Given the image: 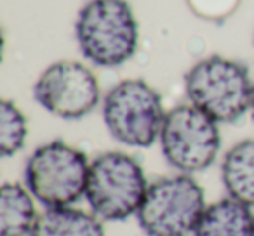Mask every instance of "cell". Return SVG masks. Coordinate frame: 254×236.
I'll list each match as a JSON object with an SVG mask.
<instances>
[{
	"label": "cell",
	"mask_w": 254,
	"mask_h": 236,
	"mask_svg": "<svg viewBox=\"0 0 254 236\" xmlns=\"http://www.w3.org/2000/svg\"><path fill=\"white\" fill-rule=\"evenodd\" d=\"M75 37L89 63L117 68L138 50L139 26L126 0H89L77 14Z\"/></svg>",
	"instance_id": "cell-1"
},
{
	"label": "cell",
	"mask_w": 254,
	"mask_h": 236,
	"mask_svg": "<svg viewBox=\"0 0 254 236\" xmlns=\"http://www.w3.org/2000/svg\"><path fill=\"white\" fill-rule=\"evenodd\" d=\"M185 92L195 108L218 124H233L251 109L254 84L239 61L211 56L195 63L185 75Z\"/></svg>",
	"instance_id": "cell-2"
},
{
	"label": "cell",
	"mask_w": 254,
	"mask_h": 236,
	"mask_svg": "<svg viewBox=\"0 0 254 236\" xmlns=\"http://www.w3.org/2000/svg\"><path fill=\"white\" fill-rule=\"evenodd\" d=\"M148 186L145 170L134 156L106 151L91 162L85 201L103 222L126 221L138 214Z\"/></svg>",
	"instance_id": "cell-3"
},
{
	"label": "cell",
	"mask_w": 254,
	"mask_h": 236,
	"mask_svg": "<svg viewBox=\"0 0 254 236\" xmlns=\"http://www.w3.org/2000/svg\"><path fill=\"white\" fill-rule=\"evenodd\" d=\"M91 162L63 141L42 144L25 165V186L44 208L73 207L85 198Z\"/></svg>",
	"instance_id": "cell-4"
},
{
	"label": "cell",
	"mask_w": 254,
	"mask_h": 236,
	"mask_svg": "<svg viewBox=\"0 0 254 236\" xmlns=\"http://www.w3.org/2000/svg\"><path fill=\"white\" fill-rule=\"evenodd\" d=\"M103 120L115 141L131 148H150L159 141L166 120L162 97L148 82L127 78L103 97Z\"/></svg>",
	"instance_id": "cell-5"
},
{
	"label": "cell",
	"mask_w": 254,
	"mask_h": 236,
	"mask_svg": "<svg viewBox=\"0 0 254 236\" xmlns=\"http://www.w3.org/2000/svg\"><path fill=\"white\" fill-rule=\"evenodd\" d=\"M205 207L200 184L188 174H176L150 184L136 219L146 236H191Z\"/></svg>",
	"instance_id": "cell-6"
},
{
	"label": "cell",
	"mask_w": 254,
	"mask_h": 236,
	"mask_svg": "<svg viewBox=\"0 0 254 236\" xmlns=\"http://www.w3.org/2000/svg\"><path fill=\"white\" fill-rule=\"evenodd\" d=\"M160 148L166 162L180 174L209 169L221 148L218 122L193 104H180L166 113Z\"/></svg>",
	"instance_id": "cell-7"
},
{
	"label": "cell",
	"mask_w": 254,
	"mask_h": 236,
	"mask_svg": "<svg viewBox=\"0 0 254 236\" xmlns=\"http://www.w3.org/2000/svg\"><path fill=\"white\" fill-rule=\"evenodd\" d=\"M33 97L47 113L63 120H80L98 108L101 89L91 68L78 61H58L39 75Z\"/></svg>",
	"instance_id": "cell-8"
},
{
	"label": "cell",
	"mask_w": 254,
	"mask_h": 236,
	"mask_svg": "<svg viewBox=\"0 0 254 236\" xmlns=\"http://www.w3.org/2000/svg\"><path fill=\"white\" fill-rule=\"evenodd\" d=\"M191 236H254V212L230 196L221 198L205 207Z\"/></svg>",
	"instance_id": "cell-9"
},
{
	"label": "cell",
	"mask_w": 254,
	"mask_h": 236,
	"mask_svg": "<svg viewBox=\"0 0 254 236\" xmlns=\"http://www.w3.org/2000/svg\"><path fill=\"white\" fill-rule=\"evenodd\" d=\"M221 181L230 198L254 208V139H244L225 153Z\"/></svg>",
	"instance_id": "cell-10"
},
{
	"label": "cell",
	"mask_w": 254,
	"mask_h": 236,
	"mask_svg": "<svg viewBox=\"0 0 254 236\" xmlns=\"http://www.w3.org/2000/svg\"><path fill=\"white\" fill-rule=\"evenodd\" d=\"M35 198L25 184L4 183L0 188V236H30L39 219Z\"/></svg>",
	"instance_id": "cell-11"
},
{
	"label": "cell",
	"mask_w": 254,
	"mask_h": 236,
	"mask_svg": "<svg viewBox=\"0 0 254 236\" xmlns=\"http://www.w3.org/2000/svg\"><path fill=\"white\" fill-rule=\"evenodd\" d=\"M30 236H106L103 221L77 207L46 208Z\"/></svg>",
	"instance_id": "cell-12"
},
{
	"label": "cell",
	"mask_w": 254,
	"mask_h": 236,
	"mask_svg": "<svg viewBox=\"0 0 254 236\" xmlns=\"http://www.w3.org/2000/svg\"><path fill=\"white\" fill-rule=\"evenodd\" d=\"M28 138V124L23 111L9 99L0 102V155L14 156L23 149Z\"/></svg>",
	"instance_id": "cell-13"
},
{
	"label": "cell",
	"mask_w": 254,
	"mask_h": 236,
	"mask_svg": "<svg viewBox=\"0 0 254 236\" xmlns=\"http://www.w3.org/2000/svg\"><path fill=\"white\" fill-rule=\"evenodd\" d=\"M193 11H197L204 18H214V16H226L233 7L237 0H190Z\"/></svg>",
	"instance_id": "cell-14"
},
{
	"label": "cell",
	"mask_w": 254,
	"mask_h": 236,
	"mask_svg": "<svg viewBox=\"0 0 254 236\" xmlns=\"http://www.w3.org/2000/svg\"><path fill=\"white\" fill-rule=\"evenodd\" d=\"M251 113H253V118H254V92H253V102H251Z\"/></svg>",
	"instance_id": "cell-15"
}]
</instances>
